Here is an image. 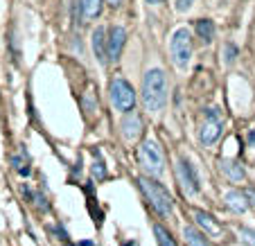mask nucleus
I'll use <instances>...</instances> for the list:
<instances>
[{"label": "nucleus", "instance_id": "f257e3e1", "mask_svg": "<svg viewBox=\"0 0 255 246\" xmlns=\"http://www.w3.org/2000/svg\"><path fill=\"white\" fill-rule=\"evenodd\" d=\"M142 104L147 111L158 113L167 104V77L160 68H151L142 79Z\"/></svg>", "mask_w": 255, "mask_h": 246}, {"label": "nucleus", "instance_id": "f03ea898", "mask_svg": "<svg viewBox=\"0 0 255 246\" xmlns=\"http://www.w3.org/2000/svg\"><path fill=\"white\" fill-rule=\"evenodd\" d=\"M138 183H140V190H142L144 199L149 201V206L154 208L160 217H167V215L172 213V206H174L172 194L167 192V188L160 185L158 181H154V179H147V176H142Z\"/></svg>", "mask_w": 255, "mask_h": 246}, {"label": "nucleus", "instance_id": "7ed1b4c3", "mask_svg": "<svg viewBox=\"0 0 255 246\" xmlns=\"http://www.w3.org/2000/svg\"><path fill=\"white\" fill-rule=\"evenodd\" d=\"M138 160L149 176H163L165 156H163V149L158 147L156 140H144L142 145L138 147Z\"/></svg>", "mask_w": 255, "mask_h": 246}, {"label": "nucleus", "instance_id": "20e7f679", "mask_svg": "<svg viewBox=\"0 0 255 246\" xmlns=\"http://www.w3.org/2000/svg\"><path fill=\"white\" fill-rule=\"evenodd\" d=\"M169 50H172V59L178 68H188L190 59H192V34L188 29H176L169 41Z\"/></svg>", "mask_w": 255, "mask_h": 246}, {"label": "nucleus", "instance_id": "39448f33", "mask_svg": "<svg viewBox=\"0 0 255 246\" xmlns=\"http://www.w3.org/2000/svg\"><path fill=\"white\" fill-rule=\"evenodd\" d=\"M109 93H111V102L116 104L118 111H122L125 116L131 113V109L135 107V93H133V86L127 79L122 77L113 79L111 86H109Z\"/></svg>", "mask_w": 255, "mask_h": 246}, {"label": "nucleus", "instance_id": "423d86ee", "mask_svg": "<svg viewBox=\"0 0 255 246\" xmlns=\"http://www.w3.org/2000/svg\"><path fill=\"white\" fill-rule=\"evenodd\" d=\"M176 176H178V183L183 185V190L190 197H194V194L201 190V181H199L197 169H194V165L190 163L188 158H183V156L176 160Z\"/></svg>", "mask_w": 255, "mask_h": 246}, {"label": "nucleus", "instance_id": "0eeeda50", "mask_svg": "<svg viewBox=\"0 0 255 246\" xmlns=\"http://www.w3.org/2000/svg\"><path fill=\"white\" fill-rule=\"evenodd\" d=\"M125 39H127L125 27H120V25L111 27V34H109V59H111V61L120 59L122 48H125Z\"/></svg>", "mask_w": 255, "mask_h": 246}, {"label": "nucleus", "instance_id": "6e6552de", "mask_svg": "<svg viewBox=\"0 0 255 246\" xmlns=\"http://www.w3.org/2000/svg\"><path fill=\"white\" fill-rule=\"evenodd\" d=\"M104 34H106L104 27H97L93 32V48H95V57L102 66H106V61H109V41L104 39Z\"/></svg>", "mask_w": 255, "mask_h": 246}, {"label": "nucleus", "instance_id": "1a4fd4ad", "mask_svg": "<svg viewBox=\"0 0 255 246\" xmlns=\"http://www.w3.org/2000/svg\"><path fill=\"white\" fill-rule=\"evenodd\" d=\"M226 206L231 208L233 213H237V215H242V213H246L249 210V199H246V194H244V190H228L226 192Z\"/></svg>", "mask_w": 255, "mask_h": 246}, {"label": "nucleus", "instance_id": "9d476101", "mask_svg": "<svg viewBox=\"0 0 255 246\" xmlns=\"http://www.w3.org/2000/svg\"><path fill=\"white\" fill-rule=\"evenodd\" d=\"M140 131H142V120H140L138 113H127L125 118H122V133H125V138L133 140L140 135Z\"/></svg>", "mask_w": 255, "mask_h": 246}, {"label": "nucleus", "instance_id": "9b49d317", "mask_svg": "<svg viewBox=\"0 0 255 246\" xmlns=\"http://www.w3.org/2000/svg\"><path fill=\"white\" fill-rule=\"evenodd\" d=\"M199 138H201V142L206 147H212L217 140L222 138V122H206L201 133H199Z\"/></svg>", "mask_w": 255, "mask_h": 246}, {"label": "nucleus", "instance_id": "f8f14e48", "mask_svg": "<svg viewBox=\"0 0 255 246\" xmlns=\"http://www.w3.org/2000/svg\"><path fill=\"white\" fill-rule=\"evenodd\" d=\"M11 165H14V169L20 176H27V174L32 172V167H29V154H27V149H25V145H18V151H16L14 158H11Z\"/></svg>", "mask_w": 255, "mask_h": 246}, {"label": "nucleus", "instance_id": "ddd939ff", "mask_svg": "<svg viewBox=\"0 0 255 246\" xmlns=\"http://www.w3.org/2000/svg\"><path fill=\"white\" fill-rule=\"evenodd\" d=\"M194 219H197L199 226H203L208 233H212V235H219V233H222V226H219V222H217L212 215H208L206 210H194Z\"/></svg>", "mask_w": 255, "mask_h": 246}, {"label": "nucleus", "instance_id": "4468645a", "mask_svg": "<svg viewBox=\"0 0 255 246\" xmlns=\"http://www.w3.org/2000/svg\"><path fill=\"white\" fill-rule=\"evenodd\" d=\"M219 167H222V172L226 174V179H231V181H244V176H246V172L242 169V165L237 163V160H226L224 158L222 163H219Z\"/></svg>", "mask_w": 255, "mask_h": 246}, {"label": "nucleus", "instance_id": "2eb2a0df", "mask_svg": "<svg viewBox=\"0 0 255 246\" xmlns=\"http://www.w3.org/2000/svg\"><path fill=\"white\" fill-rule=\"evenodd\" d=\"M23 194L29 199V203H32L39 213H48L50 210V203H48V199H45L43 192H39V190H29L27 185H23Z\"/></svg>", "mask_w": 255, "mask_h": 246}, {"label": "nucleus", "instance_id": "dca6fc26", "mask_svg": "<svg viewBox=\"0 0 255 246\" xmlns=\"http://www.w3.org/2000/svg\"><path fill=\"white\" fill-rule=\"evenodd\" d=\"M194 27H197V34H199V39L203 41V43H210L212 39H215V23L208 18H201L194 23Z\"/></svg>", "mask_w": 255, "mask_h": 246}, {"label": "nucleus", "instance_id": "f3484780", "mask_svg": "<svg viewBox=\"0 0 255 246\" xmlns=\"http://www.w3.org/2000/svg\"><path fill=\"white\" fill-rule=\"evenodd\" d=\"M82 18H97L102 11V0H79Z\"/></svg>", "mask_w": 255, "mask_h": 246}, {"label": "nucleus", "instance_id": "a211bd4d", "mask_svg": "<svg viewBox=\"0 0 255 246\" xmlns=\"http://www.w3.org/2000/svg\"><path fill=\"white\" fill-rule=\"evenodd\" d=\"M154 235H156L158 246H178V242L172 237V233L165 226H160V224H154Z\"/></svg>", "mask_w": 255, "mask_h": 246}, {"label": "nucleus", "instance_id": "6ab92c4d", "mask_svg": "<svg viewBox=\"0 0 255 246\" xmlns=\"http://www.w3.org/2000/svg\"><path fill=\"white\" fill-rule=\"evenodd\" d=\"M183 235H185V242H188L190 246H208V240L203 237V233H199L194 226H185Z\"/></svg>", "mask_w": 255, "mask_h": 246}, {"label": "nucleus", "instance_id": "aec40b11", "mask_svg": "<svg viewBox=\"0 0 255 246\" xmlns=\"http://www.w3.org/2000/svg\"><path fill=\"white\" fill-rule=\"evenodd\" d=\"M235 59H237V45L226 43V45H224V61H226V63H233Z\"/></svg>", "mask_w": 255, "mask_h": 246}, {"label": "nucleus", "instance_id": "412c9836", "mask_svg": "<svg viewBox=\"0 0 255 246\" xmlns=\"http://www.w3.org/2000/svg\"><path fill=\"white\" fill-rule=\"evenodd\" d=\"M93 176H95L97 181H104V179H106V167H104V163H95V165H93Z\"/></svg>", "mask_w": 255, "mask_h": 246}, {"label": "nucleus", "instance_id": "4be33fe9", "mask_svg": "<svg viewBox=\"0 0 255 246\" xmlns=\"http://www.w3.org/2000/svg\"><path fill=\"white\" fill-rule=\"evenodd\" d=\"M206 120L208 122H222V113H219V109H206Z\"/></svg>", "mask_w": 255, "mask_h": 246}, {"label": "nucleus", "instance_id": "5701e85b", "mask_svg": "<svg viewBox=\"0 0 255 246\" xmlns=\"http://www.w3.org/2000/svg\"><path fill=\"white\" fill-rule=\"evenodd\" d=\"M242 237H244V242L246 244H251V246H255V231H251V228H242Z\"/></svg>", "mask_w": 255, "mask_h": 246}, {"label": "nucleus", "instance_id": "b1692460", "mask_svg": "<svg viewBox=\"0 0 255 246\" xmlns=\"http://www.w3.org/2000/svg\"><path fill=\"white\" fill-rule=\"evenodd\" d=\"M48 231L52 233V235H57L59 240H68V233H66V228H63V226H59V224H57V226H50Z\"/></svg>", "mask_w": 255, "mask_h": 246}, {"label": "nucleus", "instance_id": "393cba45", "mask_svg": "<svg viewBox=\"0 0 255 246\" xmlns=\"http://www.w3.org/2000/svg\"><path fill=\"white\" fill-rule=\"evenodd\" d=\"M84 109H86V111H95V97H93V93H88V95L84 97Z\"/></svg>", "mask_w": 255, "mask_h": 246}, {"label": "nucleus", "instance_id": "a878e982", "mask_svg": "<svg viewBox=\"0 0 255 246\" xmlns=\"http://www.w3.org/2000/svg\"><path fill=\"white\" fill-rule=\"evenodd\" d=\"M194 0H176V11H188Z\"/></svg>", "mask_w": 255, "mask_h": 246}, {"label": "nucleus", "instance_id": "bb28decb", "mask_svg": "<svg viewBox=\"0 0 255 246\" xmlns=\"http://www.w3.org/2000/svg\"><path fill=\"white\" fill-rule=\"evenodd\" d=\"M244 194H246V199H249V206H255V188H246Z\"/></svg>", "mask_w": 255, "mask_h": 246}, {"label": "nucleus", "instance_id": "cd10ccee", "mask_svg": "<svg viewBox=\"0 0 255 246\" xmlns=\"http://www.w3.org/2000/svg\"><path fill=\"white\" fill-rule=\"evenodd\" d=\"M249 142H251V145H255V129L249 131Z\"/></svg>", "mask_w": 255, "mask_h": 246}, {"label": "nucleus", "instance_id": "c85d7f7f", "mask_svg": "<svg viewBox=\"0 0 255 246\" xmlns=\"http://www.w3.org/2000/svg\"><path fill=\"white\" fill-rule=\"evenodd\" d=\"M106 2H109V5H111V7H118V5H120V2H122V0H106Z\"/></svg>", "mask_w": 255, "mask_h": 246}, {"label": "nucleus", "instance_id": "c756f323", "mask_svg": "<svg viewBox=\"0 0 255 246\" xmlns=\"http://www.w3.org/2000/svg\"><path fill=\"white\" fill-rule=\"evenodd\" d=\"M144 2H149V5H158V2H163V0H144Z\"/></svg>", "mask_w": 255, "mask_h": 246}, {"label": "nucleus", "instance_id": "7c9ffc66", "mask_svg": "<svg viewBox=\"0 0 255 246\" xmlns=\"http://www.w3.org/2000/svg\"><path fill=\"white\" fill-rule=\"evenodd\" d=\"M79 246H95V244H93V242H82Z\"/></svg>", "mask_w": 255, "mask_h": 246}]
</instances>
